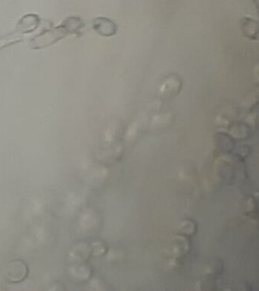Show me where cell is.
Listing matches in <instances>:
<instances>
[{"label":"cell","instance_id":"cell-1","mask_svg":"<svg viewBox=\"0 0 259 291\" xmlns=\"http://www.w3.org/2000/svg\"><path fill=\"white\" fill-rule=\"evenodd\" d=\"M37 24L38 18L34 15H30V16L22 18L20 22L18 23L17 28L21 32L28 33L36 28Z\"/></svg>","mask_w":259,"mask_h":291}]
</instances>
